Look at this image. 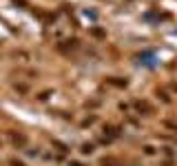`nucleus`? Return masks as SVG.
<instances>
[{
	"mask_svg": "<svg viewBox=\"0 0 177 166\" xmlns=\"http://www.w3.org/2000/svg\"><path fill=\"white\" fill-rule=\"evenodd\" d=\"M11 166H24L22 162H11Z\"/></svg>",
	"mask_w": 177,
	"mask_h": 166,
	"instance_id": "1",
	"label": "nucleus"
}]
</instances>
